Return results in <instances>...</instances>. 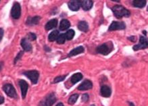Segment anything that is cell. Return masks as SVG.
Instances as JSON below:
<instances>
[{"label":"cell","mask_w":148,"mask_h":106,"mask_svg":"<svg viewBox=\"0 0 148 106\" xmlns=\"http://www.w3.org/2000/svg\"><path fill=\"white\" fill-rule=\"evenodd\" d=\"M148 46V42L144 36H141L139 38V43L137 45L133 46V50L134 51H139V50L145 49L147 48Z\"/></svg>","instance_id":"obj_7"},{"label":"cell","mask_w":148,"mask_h":106,"mask_svg":"<svg viewBox=\"0 0 148 106\" xmlns=\"http://www.w3.org/2000/svg\"><path fill=\"white\" fill-rule=\"evenodd\" d=\"M84 51H85V49L83 46H78V47L75 48V49L72 50V51L69 53V54L68 55V57H74V56H76L77 55H79V54L83 53V52H84Z\"/></svg>","instance_id":"obj_15"},{"label":"cell","mask_w":148,"mask_h":106,"mask_svg":"<svg viewBox=\"0 0 148 106\" xmlns=\"http://www.w3.org/2000/svg\"><path fill=\"white\" fill-rule=\"evenodd\" d=\"M70 26V22L68 21V20L63 19L61 20L60 26H59V29H60V30L61 31H64V30H67Z\"/></svg>","instance_id":"obj_18"},{"label":"cell","mask_w":148,"mask_h":106,"mask_svg":"<svg viewBox=\"0 0 148 106\" xmlns=\"http://www.w3.org/2000/svg\"><path fill=\"white\" fill-rule=\"evenodd\" d=\"M24 75L29 78L33 84H36L37 83L39 77V72L35 70L26 71L24 72Z\"/></svg>","instance_id":"obj_4"},{"label":"cell","mask_w":148,"mask_h":106,"mask_svg":"<svg viewBox=\"0 0 148 106\" xmlns=\"http://www.w3.org/2000/svg\"><path fill=\"white\" fill-rule=\"evenodd\" d=\"M4 102V98L2 96H0V104H2Z\"/></svg>","instance_id":"obj_32"},{"label":"cell","mask_w":148,"mask_h":106,"mask_svg":"<svg viewBox=\"0 0 148 106\" xmlns=\"http://www.w3.org/2000/svg\"><path fill=\"white\" fill-rule=\"evenodd\" d=\"M56 101V97L53 93L48 94L44 99L40 102L39 106H52Z\"/></svg>","instance_id":"obj_2"},{"label":"cell","mask_w":148,"mask_h":106,"mask_svg":"<svg viewBox=\"0 0 148 106\" xmlns=\"http://www.w3.org/2000/svg\"><path fill=\"white\" fill-rule=\"evenodd\" d=\"M66 36H65V34H60L58 37V38H57L56 41H57V43L59 44H64V42L66 41Z\"/></svg>","instance_id":"obj_25"},{"label":"cell","mask_w":148,"mask_h":106,"mask_svg":"<svg viewBox=\"0 0 148 106\" xmlns=\"http://www.w3.org/2000/svg\"><path fill=\"white\" fill-rule=\"evenodd\" d=\"M147 1L145 0H135L133 1V4L135 7L139 8H143L145 6Z\"/></svg>","instance_id":"obj_21"},{"label":"cell","mask_w":148,"mask_h":106,"mask_svg":"<svg viewBox=\"0 0 148 106\" xmlns=\"http://www.w3.org/2000/svg\"><path fill=\"white\" fill-rule=\"evenodd\" d=\"M41 20V17L39 16H35V17L31 18L29 17L27 20V24L29 26L32 25H37L39 23Z\"/></svg>","instance_id":"obj_16"},{"label":"cell","mask_w":148,"mask_h":106,"mask_svg":"<svg viewBox=\"0 0 148 106\" xmlns=\"http://www.w3.org/2000/svg\"><path fill=\"white\" fill-rule=\"evenodd\" d=\"M66 77V75H64V76H60V77H58L56 78H55L54 79V81H53V82L55 83H59V82H61V81H64V79H65Z\"/></svg>","instance_id":"obj_27"},{"label":"cell","mask_w":148,"mask_h":106,"mask_svg":"<svg viewBox=\"0 0 148 106\" xmlns=\"http://www.w3.org/2000/svg\"><path fill=\"white\" fill-rule=\"evenodd\" d=\"M143 32V34H145V35H146V34H147V32H145V30H144V31Z\"/></svg>","instance_id":"obj_35"},{"label":"cell","mask_w":148,"mask_h":106,"mask_svg":"<svg viewBox=\"0 0 148 106\" xmlns=\"http://www.w3.org/2000/svg\"><path fill=\"white\" fill-rule=\"evenodd\" d=\"M68 5L70 10L76 12V11H78L80 9V1H78V0H73V1H70L68 2Z\"/></svg>","instance_id":"obj_11"},{"label":"cell","mask_w":148,"mask_h":106,"mask_svg":"<svg viewBox=\"0 0 148 106\" xmlns=\"http://www.w3.org/2000/svg\"><path fill=\"white\" fill-rule=\"evenodd\" d=\"M59 36V31L58 30H53V32L49 34V36H48V40L50 42H53L57 40L58 37Z\"/></svg>","instance_id":"obj_22"},{"label":"cell","mask_w":148,"mask_h":106,"mask_svg":"<svg viewBox=\"0 0 148 106\" xmlns=\"http://www.w3.org/2000/svg\"><path fill=\"white\" fill-rule=\"evenodd\" d=\"M93 87V83L89 80H85L78 87V89L80 91L89 90Z\"/></svg>","instance_id":"obj_9"},{"label":"cell","mask_w":148,"mask_h":106,"mask_svg":"<svg viewBox=\"0 0 148 106\" xmlns=\"http://www.w3.org/2000/svg\"><path fill=\"white\" fill-rule=\"evenodd\" d=\"M147 11H148V7H147Z\"/></svg>","instance_id":"obj_38"},{"label":"cell","mask_w":148,"mask_h":106,"mask_svg":"<svg viewBox=\"0 0 148 106\" xmlns=\"http://www.w3.org/2000/svg\"><path fill=\"white\" fill-rule=\"evenodd\" d=\"M21 15V7L19 3L16 2L14 3L13 5L12 10H11V16L15 20H18L20 17Z\"/></svg>","instance_id":"obj_6"},{"label":"cell","mask_w":148,"mask_h":106,"mask_svg":"<svg viewBox=\"0 0 148 106\" xmlns=\"http://www.w3.org/2000/svg\"><path fill=\"white\" fill-rule=\"evenodd\" d=\"M3 36V30L2 28H0V41H1V39H2Z\"/></svg>","instance_id":"obj_31"},{"label":"cell","mask_w":148,"mask_h":106,"mask_svg":"<svg viewBox=\"0 0 148 106\" xmlns=\"http://www.w3.org/2000/svg\"><path fill=\"white\" fill-rule=\"evenodd\" d=\"M125 24L123 22H112L109 27V31H114L116 30H124L125 29Z\"/></svg>","instance_id":"obj_8"},{"label":"cell","mask_w":148,"mask_h":106,"mask_svg":"<svg viewBox=\"0 0 148 106\" xmlns=\"http://www.w3.org/2000/svg\"><path fill=\"white\" fill-rule=\"evenodd\" d=\"M112 11H113L114 16L117 18H122L123 17H129L131 15V12L124 7L122 5H116L112 7Z\"/></svg>","instance_id":"obj_1"},{"label":"cell","mask_w":148,"mask_h":106,"mask_svg":"<svg viewBox=\"0 0 148 106\" xmlns=\"http://www.w3.org/2000/svg\"><path fill=\"white\" fill-rule=\"evenodd\" d=\"M23 51H20V53H18V55H17V57H16V59H15V60H14V63H16L17 62V61L19 60V59L21 58L22 57V55H23Z\"/></svg>","instance_id":"obj_29"},{"label":"cell","mask_w":148,"mask_h":106,"mask_svg":"<svg viewBox=\"0 0 148 106\" xmlns=\"http://www.w3.org/2000/svg\"><path fill=\"white\" fill-rule=\"evenodd\" d=\"M80 5L85 11H88L93 7V1L90 0H82L80 1Z\"/></svg>","instance_id":"obj_12"},{"label":"cell","mask_w":148,"mask_h":106,"mask_svg":"<svg viewBox=\"0 0 148 106\" xmlns=\"http://www.w3.org/2000/svg\"><path fill=\"white\" fill-rule=\"evenodd\" d=\"M111 93H112V91L110 87L107 85H103L101 88V96L104 97H110Z\"/></svg>","instance_id":"obj_14"},{"label":"cell","mask_w":148,"mask_h":106,"mask_svg":"<svg viewBox=\"0 0 148 106\" xmlns=\"http://www.w3.org/2000/svg\"><path fill=\"white\" fill-rule=\"evenodd\" d=\"M128 39L132 42H136V37L134 36H131V37L128 38Z\"/></svg>","instance_id":"obj_30"},{"label":"cell","mask_w":148,"mask_h":106,"mask_svg":"<svg viewBox=\"0 0 148 106\" xmlns=\"http://www.w3.org/2000/svg\"><path fill=\"white\" fill-rule=\"evenodd\" d=\"M20 44H21V46L23 47L24 51L29 52L32 50V46H31V44L30 43V42L29 41V40L27 38L22 39Z\"/></svg>","instance_id":"obj_13"},{"label":"cell","mask_w":148,"mask_h":106,"mask_svg":"<svg viewBox=\"0 0 148 106\" xmlns=\"http://www.w3.org/2000/svg\"><path fill=\"white\" fill-rule=\"evenodd\" d=\"M83 79V75L80 72H77V73L74 74L70 78V81L73 84H75V83H78L79 81H80L81 79Z\"/></svg>","instance_id":"obj_19"},{"label":"cell","mask_w":148,"mask_h":106,"mask_svg":"<svg viewBox=\"0 0 148 106\" xmlns=\"http://www.w3.org/2000/svg\"><path fill=\"white\" fill-rule=\"evenodd\" d=\"M89 99V95L88 94H83V96H82V99H83V102H87L88 101Z\"/></svg>","instance_id":"obj_28"},{"label":"cell","mask_w":148,"mask_h":106,"mask_svg":"<svg viewBox=\"0 0 148 106\" xmlns=\"http://www.w3.org/2000/svg\"><path fill=\"white\" fill-rule=\"evenodd\" d=\"M56 106H64V105H63V103H59L57 104V105H56Z\"/></svg>","instance_id":"obj_33"},{"label":"cell","mask_w":148,"mask_h":106,"mask_svg":"<svg viewBox=\"0 0 148 106\" xmlns=\"http://www.w3.org/2000/svg\"><path fill=\"white\" fill-rule=\"evenodd\" d=\"M75 32L73 30H69L66 32V33L65 34L66 38L68 40H72L74 38V36H75Z\"/></svg>","instance_id":"obj_24"},{"label":"cell","mask_w":148,"mask_h":106,"mask_svg":"<svg viewBox=\"0 0 148 106\" xmlns=\"http://www.w3.org/2000/svg\"><path fill=\"white\" fill-rule=\"evenodd\" d=\"M18 83H19L20 89H21V93L22 96H23V98H25L26 95H27L28 91V88H29L28 83L26 82L25 80H20Z\"/></svg>","instance_id":"obj_10"},{"label":"cell","mask_w":148,"mask_h":106,"mask_svg":"<svg viewBox=\"0 0 148 106\" xmlns=\"http://www.w3.org/2000/svg\"><path fill=\"white\" fill-rule=\"evenodd\" d=\"M129 106H135V105L131 102V103H129Z\"/></svg>","instance_id":"obj_34"},{"label":"cell","mask_w":148,"mask_h":106,"mask_svg":"<svg viewBox=\"0 0 148 106\" xmlns=\"http://www.w3.org/2000/svg\"><path fill=\"white\" fill-rule=\"evenodd\" d=\"M91 106H95L94 105H91Z\"/></svg>","instance_id":"obj_37"},{"label":"cell","mask_w":148,"mask_h":106,"mask_svg":"<svg viewBox=\"0 0 148 106\" xmlns=\"http://www.w3.org/2000/svg\"><path fill=\"white\" fill-rule=\"evenodd\" d=\"M3 89L5 93L8 95V96L12 98L17 97V93H16L15 89L12 84L8 83V84L4 85L3 87Z\"/></svg>","instance_id":"obj_5"},{"label":"cell","mask_w":148,"mask_h":106,"mask_svg":"<svg viewBox=\"0 0 148 106\" xmlns=\"http://www.w3.org/2000/svg\"><path fill=\"white\" fill-rule=\"evenodd\" d=\"M78 28L79 30L84 32H86L88 31V29H89L88 24L85 21L79 22L78 24Z\"/></svg>","instance_id":"obj_20"},{"label":"cell","mask_w":148,"mask_h":106,"mask_svg":"<svg viewBox=\"0 0 148 106\" xmlns=\"http://www.w3.org/2000/svg\"><path fill=\"white\" fill-rule=\"evenodd\" d=\"M113 49V45L112 42H109L108 43H105L98 46L97 48V51L98 53L101 54L103 55H108L109 53Z\"/></svg>","instance_id":"obj_3"},{"label":"cell","mask_w":148,"mask_h":106,"mask_svg":"<svg viewBox=\"0 0 148 106\" xmlns=\"http://www.w3.org/2000/svg\"><path fill=\"white\" fill-rule=\"evenodd\" d=\"M1 66H0V70H1Z\"/></svg>","instance_id":"obj_36"},{"label":"cell","mask_w":148,"mask_h":106,"mask_svg":"<svg viewBox=\"0 0 148 106\" xmlns=\"http://www.w3.org/2000/svg\"><path fill=\"white\" fill-rule=\"evenodd\" d=\"M57 25H58V20L52 19L46 24L45 30H50L56 27Z\"/></svg>","instance_id":"obj_17"},{"label":"cell","mask_w":148,"mask_h":106,"mask_svg":"<svg viewBox=\"0 0 148 106\" xmlns=\"http://www.w3.org/2000/svg\"><path fill=\"white\" fill-rule=\"evenodd\" d=\"M28 38H29V40H30L31 41H34V40H36L37 36L34 33H29V34H28Z\"/></svg>","instance_id":"obj_26"},{"label":"cell","mask_w":148,"mask_h":106,"mask_svg":"<svg viewBox=\"0 0 148 106\" xmlns=\"http://www.w3.org/2000/svg\"><path fill=\"white\" fill-rule=\"evenodd\" d=\"M78 98H79L78 94L72 95L69 97V99H68V103H69L70 105H74V104L77 102Z\"/></svg>","instance_id":"obj_23"}]
</instances>
